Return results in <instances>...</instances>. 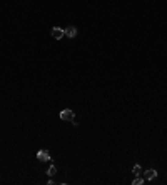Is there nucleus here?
Instances as JSON below:
<instances>
[{
  "instance_id": "nucleus-1",
  "label": "nucleus",
  "mask_w": 167,
  "mask_h": 185,
  "mask_svg": "<svg viewBox=\"0 0 167 185\" xmlns=\"http://www.w3.org/2000/svg\"><path fill=\"white\" fill-rule=\"evenodd\" d=\"M60 120H65V122H72L74 120V112L70 109H65L60 112Z\"/></svg>"
},
{
  "instance_id": "nucleus-2",
  "label": "nucleus",
  "mask_w": 167,
  "mask_h": 185,
  "mask_svg": "<svg viewBox=\"0 0 167 185\" xmlns=\"http://www.w3.org/2000/svg\"><path fill=\"white\" fill-rule=\"evenodd\" d=\"M142 177H144V180H154L155 177H157V170L149 169V170H145V172H142Z\"/></svg>"
},
{
  "instance_id": "nucleus-3",
  "label": "nucleus",
  "mask_w": 167,
  "mask_h": 185,
  "mask_svg": "<svg viewBox=\"0 0 167 185\" xmlns=\"http://www.w3.org/2000/svg\"><path fill=\"white\" fill-rule=\"evenodd\" d=\"M52 37L54 38H57V40H60V38L64 37V35H65V32H64V28H60V27H54L52 28Z\"/></svg>"
},
{
  "instance_id": "nucleus-4",
  "label": "nucleus",
  "mask_w": 167,
  "mask_h": 185,
  "mask_svg": "<svg viewBox=\"0 0 167 185\" xmlns=\"http://www.w3.org/2000/svg\"><path fill=\"white\" fill-rule=\"evenodd\" d=\"M37 158L40 160V162H49V160H50V154H49L47 150H40V152H37Z\"/></svg>"
},
{
  "instance_id": "nucleus-5",
  "label": "nucleus",
  "mask_w": 167,
  "mask_h": 185,
  "mask_svg": "<svg viewBox=\"0 0 167 185\" xmlns=\"http://www.w3.org/2000/svg\"><path fill=\"white\" fill-rule=\"evenodd\" d=\"M64 32H65V35H67V37H69V38H74V37H75V35H77V27L70 25V27H67V28H65V30H64Z\"/></svg>"
},
{
  "instance_id": "nucleus-6",
  "label": "nucleus",
  "mask_w": 167,
  "mask_h": 185,
  "mask_svg": "<svg viewBox=\"0 0 167 185\" xmlns=\"http://www.w3.org/2000/svg\"><path fill=\"white\" fill-rule=\"evenodd\" d=\"M132 172H134V175H136V177H140L142 175V167L140 165H134Z\"/></svg>"
},
{
  "instance_id": "nucleus-7",
  "label": "nucleus",
  "mask_w": 167,
  "mask_h": 185,
  "mask_svg": "<svg viewBox=\"0 0 167 185\" xmlns=\"http://www.w3.org/2000/svg\"><path fill=\"white\" fill-rule=\"evenodd\" d=\"M55 173H57V167L55 165H50V167H49V170H47V175L52 177V175H55Z\"/></svg>"
},
{
  "instance_id": "nucleus-8",
  "label": "nucleus",
  "mask_w": 167,
  "mask_h": 185,
  "mask_svg": "<svg viewBox=\"0 0 167 185\" xmlns=\"http://www.w3.org/2000/svg\"><path fill=\"white\" fill-rule=\"evenodd\" d=\"M134 185H142V183H144V177H136V179H134V182H132Z\"/></svg>"
}]
</instances>
